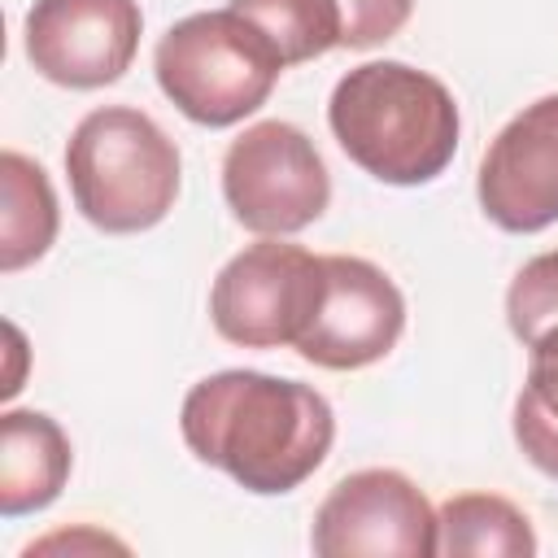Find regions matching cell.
Segmentation results:
<instances>
[{"label":"cell","instance_id":"cell-1","mask_svg":"<svg viewBox=\"0 0 558 558\" xmlns=\"http://www.w3.org/2000/svg\"><path fill=\"white\" fill-rule=\"evenodd\" d=\"M179 436L196 462L222 471L244 493L283 497L331 453L336 410L314 384L235 366L187 388Z\"/></svg>","mask_w":558,"mask_h":558},{"label":"cell","instance_id":"cell-2","mask_svg":"<svg viewBox=\"0 0 558 558\" xmlns=\"http://www.w3.org/2000/svg\"><path fill=\"white\" fill-rule=\"evenodd\" d=\"M327 126L340 153L388 187H418L449 170L462 135L453 92L410 61H362L331 87Z\"/></svg>","mask_w":558,"mask_h":558},{"label":"cell","instance_id":"cell-3","mask_svg":"<svg viewBox=\"0 0 558 558\" xmlns=\"http://www.w3.org/2000/svg\"><path fill=\"white\" fill-rule=\"evenodd\" d=\"M74 209L105 235L153 231L179 201V144L135 105H100L78 118L65 144Z\"/></svg>","mask_w":558,"mask_h":558},{"label":"cell","instance_id":"cell-4","mask_svg":"<svg viewBox=\"0 0 558 558\" xmlns=\"http://www.w3.org/2000/svg\"><path fill=\"white\" fill-rule=\"evenodd\" d=\"M283 57L270 35L240 9H201L166 26L153 52L161 96L196 126L222 131L257 113L279 74Z\"/></svg>","mask_w":558,"mask_h":558},{"label":"cell","instance_id":"cell-5","mask_svg":"<svg viewBox=\"0 0 558 558\" xmlns=\"http://www.w3.org/2000/svg\"><path fill=\"white\" fill-rule=\"evenodd\" d=\"M327 292V262L288 235L240 248L209 288V323L240 349H296Z\"/></svg>","mask_w":558,"mask_h":558},{"label":"cell","instance_id":"cell-6","mask_svg":"<svg viewBox=\"0 0 558 558\" xmlns=\"http://www.w3.org/2000/svg\"><path fill=\"white\" fill-rule=\"evenodd\" d=\"M222 201L231 218L253 235H296L327 214L331 174L301 126L266 118L227 144Z\"/></svg>","mask_w":558,"mask_h":558},{"label":"cell","instance_id":"cell-7","mask_svg":"<svg viewBox=\"0 0 558 558\" xmlns=\"http://www.w3.org/2000/svg\"><path fill=\"white\" fill-rule=\"evenodd\" d=\"M310 549L318 558H432L436 510L405 471L366 466L331 484L314 510Z\"/></svg>","mask_w":558,"mask_h":558},{"label":"cell","instance_id":"cell-8","mask_svg":"<svg viewBox=\"0 0 558 558\" xmlns=\"http://www.w3.org/2000/svg\"><path fill=\"white\" fill-rule=\"evenodd\" d=\"M140 35V0H35L22 22V52L39 78L96 92L131 70Z\"/></svg>","mask_w":558,"mask_h":558},{"label":"cell","instance_id":"cell-9","mask_svg":"<svg viewBox=\"0 0 558 558\" xmlns=\"http://www.w3.org/2000/svg\"><path fill=\"white\" fill-rule=\"evenodd\" d=\"M327 292L296 340V353L318 371H362L388 357L405 331V296L397 279L353 253H323Z\"/></svg>","mask_w":558,"mask_h":558},{"label":"cell","instance_id":"cell-10","mask_svg":"<svg viewBox=\"0 0 558 558\" xmlns=\"http://www.w3.org/2000/svg\"><path fill=\"white\" fill-rule=\"evenodd\" d=\"M475 201L510 235H536L558 222V92L523 105L488 140Z\"/></svg>","mask_w":558,"mask_h":558},{"label":"cell","instance_id":"cell-11","mask_svg":"<svg viewBox=\"0 0 558 558\" xmlns=\"http://www.w3.org/2000/svg\"><path fill=\"white\" fill-rule=\"evenodd\" d=\"M74 466L65 427L44 410L0 414V514L22 519L48 510Z\"/></svg>","mask_w":558,"mask_h":558},{"label":"cell","instance_id":"cell-12","mask_svg":"<svg viewBox=\"0 0 558 558\" xmlns=\"http://www.w3.org/2000/svg\"><path fill=\"white\" fill-rule=\"evenodd\" d=\"M61 209L52 179L17 148L0 153V270L17 275L57 244Z\"/></svg>","mask_w":558,"mask_h":558},{"label":"cell","instance_id":"cell-13","mask_svg":"<svg viewBox=\"0 0 558 558\" xmlns=\"http://www.w3.org/2000/svg\"><path fill=\"white\" fill-rule=\"evenodd\" d=\"M436 554L445 558H532V519L501 493H453L436 510Z\"/></svg>","mask_w":558,"mask_h":558},{"label":"cell","instance_id":"cell-14","mask_svg":"<svg viewBox=\"0 0 558 558\" xmlns=\"http://www.w3.org/2000/svg\"><path fill=\"white\" fill-rule=\"evenodd\" d=\"M519 453L549 480H558V327L527 344V375L510 410Z\"/></svg>","mask_w":558,"mask_h":558},{"label":"cell","instance_id":"cell-15","mask_svg":"<svg viewBox=\"0 0 558 558\" xmlns=\"http://www.w3.org/2000/svg\"><path fill=\"white\" fill-rule=\"evenodd\" d=\"M231 9H240L270 35L283 65L327 57L344 39L340 0H231Z\"/></svg>","mask_w":558,"mask_h":558},{"label":"cell","instance_id":"cell-16","mask_svg":"<svg viewBox=\"0 0 558 558\" xmlns=\"http://www.w3.org/2000/svg\"><path fill=\"white\" fill-rule=\"evenodd\" d=\"M506 327L523 349L558 327V248H545L514 270L506 288Z\"/></svg>","mask_w":558,"mask_h":558},{"label":"cell","instance_id":"cell-17","mask_svg":"<svg viewBox=\"0 0 558 558\" xmlns=\"http://www.w3.org/2000/svg\"><path fill=\"white\" fill-rule=\"evenodd\" d=\"M340 13H344V39L340 48H375V44H388L414 13V0H340Z\"/></svg>","mask_w":558,"mask_h":558},{"label":"cell","instance_id":"cell-18","mask_svg":"<svg viewBox=\"0 0 558 558\" xmlns=\"http://www.w3.org/2000/svg\"><path fill=\"white\" fill-rule=\"evenodd\" d=\"M61 549H70V554H100V549H122L126 554V541H118V536H109V532H96V527H74V532H48V536H39V541H31L26 549H22V558H35V554H61Z\"/></svg>","mask_w":558,"mask_h":558},{"label":"cell","instance_id":"cell-19","mask_svg":"<svg viewBox=\"0 0 558 558\" xmlns=\"http://www.w3.org/2000/svg\"><path fill=\"white\" fill-rule=\"evenodd\" d=\"M4 336H9V375H4V384H0V397L4 401H13L17 397V388H22V357H26V340H22V331H17V323H4Z\"/></svg>","mask_w":558,"mask_h":558}]
</instances>
